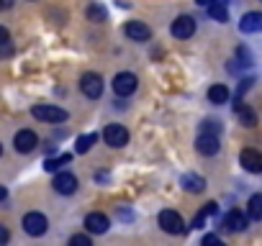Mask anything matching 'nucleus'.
I'll return each instance as SVG.
<instances>
[{
	"label": "nucleus",
	"instance_id": "1",
	"mask_svg": "<svg viewBox=\"0 0 262 246\" xmlns=\"http://www.w3.org/2000/svg\"><path fill=\"white\" fill-rule=\"evenodd\" d=\"M31 115L39 118L41 123H62V120H67V110L57 108V105H34Z\"/></svg>",
	"mask_w": 262,
	"mask_h": 246
},
{
	"label": "nucleus",
	"instance_id": "20",
	"mask_svg": "<svg viewBox=\"0 0 262 246\" xmlns=\"http://www.w3.org/2000/svg\"><path fill=\"white\" fill-rule=\"evenodd\" d=\"M213 213H216V203H206V205H203V210L195 215V220H193V228H201V226L206 223V218H211Z\"/></svg>",
	"mask_w": 262,
	"mask_h": 246
},
{
	"label": "nucleus",
	"instance_id": "27",
	"mask_svg": "<svg viewBox=\"0 0 262 246\" xmlns=\"http://www.w3.org/2000/svg\"><path fill=\"white\" fill-rule=\"evenodd\" d=\"M203 243H221V238L213 236V233H206V236H203Z\"/></svg>",
	"mask_w": 262,
	"mask_h": 246
},
{
	"label": "nucleus",
	"instance_id": "25",
	"mask_svg": "<svg viewBox=\"0 0 262 246\" xmlns=\"http://www.w3.org/2000/svg\"><path fill=\"white\" fill-rule=\"evenodd\" d=\"M201 134H221V123L219 120H213V118H208V120H203L201 123Z\"/></svg>",
	"mask_w": 262,
	"mask_h": 246
},
{
	"label": "nucleus",
	"instance_id": "14",
	"mask_svg": "<svg viewBox=\"0 0 262 246\" xmlns=\"http://www.w3.org/2000/svg\"><path fill=\"white\" fill-rule=\"evenodd\" d=\"M195 146H198V152H201V154L213 157V154L219 152V136H216V134H201V136H198V141H195Z\"/></svg>",
	"mask_w": 262,
	"mask_h": 246
},
{
	"label": "nucleus",
	"instance_id": "30",
	"mask_svg": "<svg viewBox=\"0 0 262 246\" xmlns=\"http://www.w3.org/2000/svg\"><path fill=\"white\" fill-rule=\"evenodd\" d=\"M13 6V0H3V8H11Z\"/></svg>",
	"mask_w": 262,
	"mask_h": 246
},
{
	"label": "nucleus",
	"instance_id": "3",
	"mask_svg": "<svg viewBox=\"0 0 262 246\" xmlns=\"http://www.w3.org/2000/svg\"><path fill=\"white\" fill-rule=\"evenodd\" d=\"M103 139H105L108 146L121 149V146L128 144V131L123 126H118V123H111V126H105V131H103Z\"/></svg>",
	"mask_w": 262,
	"mask_h": 246
},
{
	"label": "nucleus",
	"instance_id": "8",
	"mask_svg": "<svg viewBox=\"0 0 262 246\" xmlns=\"http://www.w3.org/2000/svg\"><path fill=\"white\" fill-rule=\"evenodd\" d=\"M24 231H26L29 236H41V233L47 231V215H41V213H29V215L24 218Z\"/></svg>",
	"mask_w": 262,
	"mask_h": 246
},
{
	"label": "nucleus",
	"instance_id": "24",
	"mask_svg": "<svg viewBox=\"0 0 262 246\" xmlns=\"http://www.w3.org/2000/svg\"><path fill=\"white\" fill-rule=\"evenodd\" d=\"M70 159H72L70 154H62V157H54V159H47V162H44V167H47V172H57V169H59L62 164H67Z\"/></svg>",
	"mask_w": 262,
	"mask_h": 246
},
{
	"label": "nucleus",
	"instance_id": "9",
	"mask_svg": "<svg viewBox=\"0 0 262 246\" xmlns=\"http://www.w3.org/2000/svg\"><path fill=\"white\" fill-rule=\"evenodd\" d=\"M13 144H16V152L29 154V152H34V149H36L39 136H36L34 131H18V134H16V139H13Z\"/></svg>",
	"mask_w": 262,
	"mask_h": 246
},
{
	"label": "nucleus",
	"instance_id": "15",
	"mask_svg": "<svg viewBox=\"0 0 262 246\" xmlns=\"http://www.w3.org/2000/svg\"><path fill=\"white\" fill-rule=\"evenodd\" d=\"M85 226H88L90 233H105V231H108V218H105L103 213H90V215L85 218Z\"/></svg>",
	"mask_w": 262,
	"mask_h": 246
},
{
	"label": "nucleus",
	"instance_id": "29",
	"mask_svg": "<svg viewBox=\"0 0 262 246\" xmlns=\"http://www.w3.org/2000/svg\"><path fill=\"white\" fill-rule=\"evenodd\" d=\"M211 3H213V0H198V6H203V8H208Z\"/></svg>",
	"mask_w": 262,
	"mask_h": 246
},
{
	"label": "nucleus",
	"instance_id": "7",
	"mask_svg": "<svg viewBox=\"0 0 262 246\" xmlns=\"http://www.w3.org/2000/svg\"><path fill=\"white\" fill-rule=\"evenodd\" d=\"M52 185H54V190H57L59 195H72V192L77 190V177L70 175V172H59V175L52 180Z\"/></svg>",
	"mask_w": 262,
	"mask_h": 246
},
{
	"label": "nucleus",
	"instance_id": "5",
	"mask_svg": "<svg viewBox=\"0 0 262 246\" xmlns=\"http://www.w3.org/2000/svg\"><path fill=\"white\" fill-rule=\"evenodd\" d=\"M113 90H116V95H121V97L131 95V92L137 90V77L131 75V72H118L116 80H113Z\"/></svg>",
	"mask_w": 262,
	"mask_h": 246
},
{
	"label": "nucleus",
	"instance_id": "17",
	"mask_svg": "<svg viewBox=\"0 0 262 246\" xmlns=\"http://www.w3.org/2000/svg\"><path fill=\"white\" fill-rule=\"evenodd\" d=\"M229 87L226 85H211V90H208V100L211 103H216V105H221V103H226L229 100Z\"/></svg>",
	"mask_w": 262,
	"mask_h": 246
},
{
	"label": "nucleus",
	"instance_id": "22",
	"mask_svg": "<svg viewBox=\"0 0 262 246\" xmlns=\"http://www.w3.org/2000/svg\"><path fill=\"white\" fill-rule=\"evenodd\" d=\"M88 18H90L93 23H103V21H105V8L98 6V3L88 6Z\"/></svg>",
	"mask_w": 262,
	"mask_h": 246
},
{
	"label": "nucleus",
	"instance_id": "4",
	"mask_svg": "<svg viewBox=\"0 0 262 246\" xmlns=\"http://www.w3.org/2000/svg\"><path fill=\"white\" fill-rule=\"evenodd\" d=\"M160 226L167 233H183L185 231V223H183L180 213H175V210H162L160 213Z\"/></svg>",
	"mask_w": 262,
	"mask_h": 246
},
{
	"label": "nucleus",
	"instance_id": "19",
	"mask_svg": "<svg viewBox=\"0 0 262 246\" xmlns=\"http://www.w3.org/2000/svg\"><path fill=\"white\" fill-rule=\"evenodd\" d=\"M183 187L185 190H190V192H201L203 187H206V180L203 177H198V175H183Z\"/></svg>",
	"mask_w": 262,
	"mask_h": 246
},
{
	"label": "nucleus",
	"instance_id": "28",
	"mask_svg": "<svg viewBox=\"0 0 262 246\" xmlns=\"http://www.w3.org/2000/svg\"><path fill=\"white\" fill-rule=\"evenodd\" d=\"M249 87H252V80H249V77H247V80H242V85H239V95H242V92H247Z\"/></svg>",
	"mask_w": 262,
	"mask_h": 246
},
{
	"label": "nucleus",
	"instance_id": "10",
	"mask_svg": "<svg viewBox=\"0 0 262 246\" xmlns=\"http://www.w3.org/2000/svg\"><path fill=\"white\" fill-rule=\"evenodd\" d=\"M123 34H126L131 41H149V36H152L149 26H144L142 21H128L126 29H123Z\"/></svg>",
	"mask_w": 262,
	"mask_h": 246
},
{
	"label": "nucleus",
	"instance_id": "12",
	"mask_svg": "<svg viewBox=\"0 0 262 246\" xmlns=\"http://www.w3.org/2000/svg\"><path fill=\"white\" fill-rule=\"evenodd\" d=\"M239 162L247 172H262V154L254 152V149H244L239 154Z\"/></svg>",
	"mask_w": 262,
	"mask_h": 246
},
{
	"label": "nucleus",
	"instance_id": "16",
	"mask_svg": "<svg viewBox=\"0 0 262 246\" xmlns=\"http://www.w3.org/2000/svg\"><path fill=\"white\" fill-rule=\"evenodd\" d=\"M208 16L219 23H224L229 18V8H226V0H213V3L208 6Z\"/></svg>",
	"mask_w": 262,
	"mask_h": 246
},
{
	"label": "nucleus",
	"instance_id": "18",
	"mask_svg": "<svg viewBox=\"0 0 262 246\" xmlns=\"http://www.w3.org/2000/svg\"><path fill=\"white\" fill-rule=\"evenodd\" d=\"M247 215H249L252 220H262V195H259V192L249 198V203H247Z\"/></svg>",
	"mask_w": 262,
	"mask_h": 246
},
{
	"label": "nucleus",
	"instance_id": "23",
	"mask_svg": "<svg viewBox=\"0 0 262 246\" xmlns=\"http://www.w3.org/2000/svg\"><path fill=\"white\" fill-rule=\"evenodd\" d=\"M236 113H239V118H242L244 126H254V123H257V115H254L252 108H242V105H236Z\"/></svg>",
	"mask_w": 262,
	"mask_h": 246
},
{
	"label": "nucleus",
	"instance_id": "2",
	"mask_svg": "<svg viewBox=\"0 0 262 246\" xmlns=\"http://www.w3.org/2000/svg\"><path fill=\"white\" fill-rule=\"evenodd\" d=\"M80 90H82V95H88L90 100L100 97V95H103V77L95 75V72H85L82 80H80Z\"/></svg>",
	"mask_w": 262,
	"mask_h": 246
},
{
	"label": "nucleus",
	"instance_id": "6",
	"mask_svg": "<svg viewBox=\"0 0 262 246\" xmlns=\"http://www.w3.org/2000/svg\"><path fill=\"white\" fill-rule=\"evenodd\" d=\"M195 34V21L190 16H180L172 21V36L175 39H190Z\"/></svg>",
	"mask_w": 262,
	"mask_h": 246
},
{
	"label": "nucleus",
	"instance_id": "21",
	"mask_svg": "<svg viewBox=\"0 0 262 246\" xmlns=\"http://www.w3.org/2000/svg\"><path fill=\"white\" fill-rule=\"evenodd\" d=\"M95 139H98L95 134H85V136H80V139H77V144H75V152H77V154L90 152V146L95 144Z\"/></svg>",
	"mask_w": 262,
	"mask_h": 246
},
{
	"label": "nucleus",
	"instance_id": "13",
	"mask_svg": "<svg viewBox=\"0 0 262 246\" xmlns=\"http://www.w3.org/2000/svg\"><path fill=\"white\" fill-rule=\"evenodd\" d=\"M239 31L242 34H262V13H257V11L247 13L239 23Z\"/></svg>",
	"mask_w": 262,
	"mask_h": 246
},
{
	"label": "nucleus",
	"instance_id": "26",
	"mask_svg": "<svg viewBox=\"0 0 262 246\" xmlns=\"http://www.w3.org/2000/svg\"><path fill=\"white\" fill-rule=\"evenodd\" d=\"M70 246H90V238H88V236H82V233H77V236H72V238H70Z\"/></svg>",
	"mask_w": 262,
	"mask_h": 246
},
{
	"label": "nucleus",
	"instance_id": "11",
	"mask_svg": "<svg viewBox=\"0 0 262 246\" xmlns=\"http://www.w3.org/2000/svg\"><path fill=\"white\" fill-rule=\"evenodd\" d=\"M221 226H224V228H229V231H234V233H239V231H244V228H247V215H244L242 210H229V213L224 215Z\"/></svg>",
	"mask_w": 262,
	"mask_h": 246
}]
</instances>
